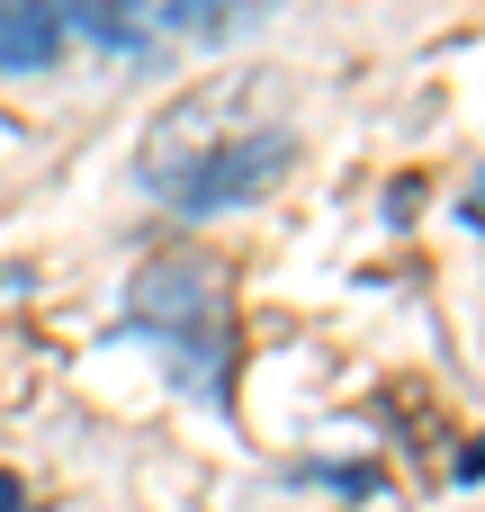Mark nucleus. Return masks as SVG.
Returning a JSON list of instances; mask_svg holds the SVG:
<instances>
[{"label":"nucleus","instance_id":"nucleus-5","mask_svg":"<svg viewBox=\"0 0 485 512\" xmlns=\"http://www.w3.org/2000/svg\"><path fill=\"white\" fill-rule=\"evenodd\" d=\"M171 18H180L189 36H216V27H234V18H243V0H171Z\"/></svg>","mask_w":485,"mask_h":512},{"label":"nucleus","instance_id":"nucleus-3","mask_svg":"<svg viewBox=\"0 0 485 512\" xmlns=\"http://www.w3.org/2000/svg\"><path fill=\"white\" fill-rule=\"evenodd\" d=\"M63 54V9L54 0H0V72H45Z\"/></svg>","mask_w":485,"mask_h":512},{"label":"nucleus","instance_id":"nucleus-2","mask_svg":"<svg viewBox=\"0 0 485 512\" xmlns=\"http://www.w3.org/2000/svg\"><path fill=\"white\" fill-rule=\"evenodd\" d=\"M135 324H153L189 369H216V333H225V270L207 252H162L135 279Z\"/></svg>","mask_w":485,"mask_h":512},{"label":"nucleus","instance_id":"nucleus-1","mask_svg":"<svg viewBox=\"0 0 485 512\" xmlns=\"http://www.w3.org/2000/svg\"><path fill=\"white\" fill-rule=\"evenodd\" d=\"M297 144L279 126H216L207 144L189 153H144V180L180 207V216H225V207H252L288 180Z\"/></svg>","mask_w":485,"mask_h":512},{"label":"nucleus","instance_id":"nucleus-6","mask_svg":"<svg viewBox=\"0 0 485 512\" xmlns=\"http://www.w3.org/2000/svg\"><path fill=\"white\" fill-rule=\"evenodd\" d=\"M0 512H18V486H9V477H0Z\"/></svg>","mask_w":485,"mask_h":512},{"label":"nucleus","instance_id":"nucleus-4","mask_svg":"<svg viewBox=\"0 0 485 512\" xmlns=\"http://www.w3.org/2000/svg\"><path fill=\"white\" fill-rule=\"evenodd\" d=\"M63 9V36L81 27V36H99V45H135L144 27H153V0H54Z\"/></svg>","mask_w":485,"mask_h":512}]
</instances>
